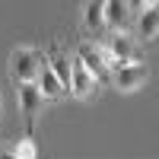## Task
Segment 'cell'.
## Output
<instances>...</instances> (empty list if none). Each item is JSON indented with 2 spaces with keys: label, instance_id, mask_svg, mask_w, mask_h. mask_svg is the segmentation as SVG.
<instances>
[{
  "label": "cell",
  "instance_id": "3",
  "mask_svg": "<svg viewBox=\"0 0 159 159\" xmlns=\"http://www.w3.org/2000/svg\"><path fill=\"white\" fill-rule=\"evenodd\" d=\"M76 57L86 64V70L96 80H108L111 76V64H108L105 48H99V45H76Z\"/></svg>",
  "mask_w": 159,
  "mask_h": 159
},
{
  "label": "cell",
  "instance_id": "11",
  "mask_svg": "<svg viewBox=\"0 0 159 159\" xmlns=\"http://www.w3.org/2000/svg\"><path fill=\"white\" fill-rule=\"evenodd\" d=\"M86 29L89 32H102L105 29V0H86Z\"/></svg>",
  "mask_w": 159,
  "mask_h": 159
},
{
  "label": "cell",
  "instance_id": "9",
  "mask_svg": "<svg viewBox=\"0 0 159 159\" xmlns=\"http://www.w3.org/2000/svg\"><path fill=\"white\" fill-rule=\"evenodd\" d=\"M127 0H105V25L108 29H124L127 25Z\"/></svg>",
  "mask_w": 159,
  "mask_h": 159
},
{
  "label": "cell",
  "instance_id": "4",
  "mask_svg": "<svg viewBox=\"0 0 159 159\" xmlns=\"http://www.w3.org/2000/svg\"><path fill=\"white\" fill-rule=\"evenodd\" d=\"M105 54H108V64H115V61H143L137 42H134V38H130L124 29H118V32L111 35V42H108V48H105Z\"/></svg>",
  "mask_w": 159,
  "mask_h": 159
},
{
  "label": "cell",
  "instance_id": "7",
  "mask_svg": "<svg viewBox=\"0 0 159 159\" xmlns=\"http://www.w3.org/2000/svg\"><path fill=\"white\" fill-rule=\"evenodd\" d=\"M35 83H38V89H42V96H45V99H51V102H54V99H61L64 92H67V89H64V83L57 80V73L51 70V64H48V54L42 57V67H38V76H35Z\"/></svg>",
  "mask_w": 159,
  "mask_h": 159
},
{
  "label": "cell",
  "instance_id": "1",
  "mask_svg": "<svg viewBox=\"0 0 159 159\" xmlns=\"http://www.w3.org/2000/svg\"><path fill=\"white\" fill-rule=\"evenodd\" d=\"M147 76H150V70H147L143 61H115L111 64V83H115V89H121V92L140 89L143 83H147Z\"/></svg>",
  "mask_w": 159,
  "mask_h": 159
},
{
  "label": "cell",
  "instance_id": "8",
  "mask_svg": "<svg viewBox=\"0 0 159 159\" xmlns=\"http://www.w3.org/2000/svg\"><path fill=\"white\" fill-rule=\"evenodd\" d=\"M159 35V3H150L137 10V38L140 42H153Z\"/></svg>",
  "mask_w": 159,
  "mask_h": 159
},
{
  "label": "cell",
  "instance_id": "5",
  "mask_svg": "<svg viewBox=\"0 0 159 159\" xmlns=\"http://www.w3.org/2000/svg\"><path fill=\"white\" fill-rule=\"evenodd\" d=\"M16 86H19V108L25 115V124L32 127L35 115H38V105L45 102V96H42V89H38L35 80H29V83H16Z\"/></svg>",
  "mask_w": 159,
  "mask_h": 159
},
{
  "label": "cell",
  "instance_id": "10",
  "mask_svg": "<svg viewBox=\"0 0 159 159\" xmlns=\"http://www.w3.org/2000/svg\"><path fill=\"white\" fill-rule=\"evenodd\" d=\"M48 64H51V70L57 73V80L64 83V89L70 92V70H73V57H67L64 51H51V54H48Z\"/></svg>",
  "mask_w": 159,
  "mask_h": 159
},
{
  "label": "cell",
  "instance_id": "2",
  "mask_svg": "<svg viewBox=\"0 0 159 159\" xmlns=\"http://www.w3.org/2000/svg\"><path fill=\"white\" fill-rule=\"evenodd\" d=\"M42 51H35V48H16L10 54V73L16 83H29V80L38 76V67H42Z\"/></svg>",
  "mask_w": 159,
  "mask_h": 159
},
{
  "label": "cell",
  "instance_id": "13",
  "mask_svg": "<svg viewBox=\"0 0 159 159\" xmlns=\"http://www.w3.org/2000/svg\"><path fill=\"white\" fill-rule=\"evenodd\" d=\"M150 3H159V0H127V7L134 10V13H137V10H143V7H150Z\"/></svg>",
  "mask_w": 159,
  "mask_h": 159
},
{
  "label": "cell",
  "instance_id": "6",
  "mask_svg": "<svg viewBox=\"0 0 159 159\" xmlns=\"http://www.w3.org/2000/svg\"><path fill=\"white\" fill-rule=\"evenodd\" d=\"M96 83H99V80L86 70V64L80 61V57H73V70H70V92H73L76 99H89V96H92V89H96Z\"/></svg>",
  "mask_w": 159,
  "mask_h": 159
},
{
  "label": "cell",
  "instance_id": "12",
  "mask_svg": "<svg viewBox=\"0 0 159 159\" xmlns=\"http://www.w3.org/2000/svg\"><path fill=\"white\" fill-rule=\"evenodd\" d=\"M13 159H35V143L25 137V140H19L16 143V153H13Z\"/></svg>",
  "mask_w": 159,
  "mask_h": 159
}]
</instances>
